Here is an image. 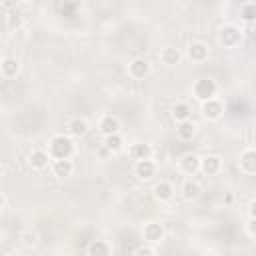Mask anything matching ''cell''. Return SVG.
<instances>
[{
	"label": "cell",
	"mask_w": 256,
	"mask_h": 256,
	"mask_svg": "<svg viewBox=\"0 0 256 256\" xmlns=\"http://www.w3.org/2000/svg\"><path fill=\"white\" fill-rule=\"evenodd\" d=\"M74 150H76V148H74V142H72L70 134H68V136L56 134V136L48 142V152H50L52 160H54V158H72Z\"/></svg>",
	"instance_id": "1"
},
{
	"label": "cell",
	"mask_w": 256,
	"mask_h": 256,
	"mask_svg": "<svg viewBox=\"0 0 256 256\" xmlns=\"http://www.w3.org/2000/svg\"><path fill=\"white\" fill-rule=\"evenodd\" d=\"M216 94H218V84H216L212 78H198V80L192 84V96H194L198 102L212 100V98H216Z\"/></svg>",
	"instance_id": "2"
},
{
	"label": "cell",
	"mask_w": 256,
	"mask_h": 256,
	"mask_svg": "<svg viewBox=\"0 0 256 256\" xmlns=\"http://www.w3.org/2000/svg\"><path fill=\"white\" fill-rule=\"evenodd\" d=\"M242 36H244V34H242L240 28L228 24V26H222V28H220V32H218V42H220L224 48H234V46L240 44Z\"/></svg>",
	"instance_id": "3"
},
{
	"label": "cell",
	"mask_w": 256,
	"mask_h": 256,
	"mask_svg": "<svg viewBox=\"0 0 256 256\" xmlns=\"http://www.w3.org/2000/svg\"><path fill=\"white\" fill-rule=\"evenodd\" d=\"M50 164H52V156H50L48 150L36 148V150H32V152L28 154V166H30L32 170H36V172H42V170L50 168Z\"/></svg>",
	"instance_id": "4"
},
{
	"label": "cell",
	"mask_w": 256,
	"mask_h": 256,
	"mask_svg": "<svg viewBox=\"0 0 256 256\" xmlns=\"http://www.w3.org/2000/svg\"><path fill=\"white\" fill-rule=\"evenodd\" d=\"M50 172L56 178H68L74 174V162L72 158H54L50 164Z\"/></svg>",
	"instance_id": "5"
},
{
	"label": "cell",
	"mask_w": 256,
	"mask_h": 256,
	"mask_svg": "<svg viewBox=\"0 0 256 256\" xmlns=\"http://www.w3.org/2000/svg\"><path fill=\"white\" fill-rule=\"evenodd\" d=\"M208 56H210V48H208L204 42H192V44L188 46V50H186V58H188L190 62H194V64L206 62Z\"/></svg>",
	"instance_id": "6"
},
{
	"label": "cell",
	"mask_w": 256,
	"mask_h": 256,
	"mask_svg": "<svg viewBox=\"0 0 256 256\" xmlns=\"http://www.w3.org/2000/svg\"><path fill=\"white\" fill-rule=\"evenodd\" d=\"M148 74H150V62H148L146 58L138 56V58L130 60V64H128V76H130V78L142 80V78H146Z\"/></svg>",
	"instance_id": "7"
},
{
	"label": "cell",
	"mask_w": 256,
	"mask_h": 256,
	"mask_svg": "<svg viewBox=\"0 0 256 256\" xmlns=\"http://www.w3.org/2000/svg\"><path fill=\"white\" fill-rule=\"evenodd\" d=\"M164 226L158 224V222H146L142 226V238L144 242H150V244H156V242H162L164 240Z\"/></svg>",
	"instance_id": "8"
},
{
	"label": "cell",
	"mask_w": 256,
	"mask_h": 256,
	"mask_svg": "<svg viewBox=\"0 0 256 256\" xmlns=\"http://www.w3.org/2000/svg\"><path fill=\"white\" fill-rule=\"evenodd\" d=\"M200 160H202L200 156L188 152V154H184V156L178 160V168H180L182 174H186V176H194V174L200 170Z\"/></svg>",
	"instance_id": "9"
},
{
	"label": "cell",
	"mask_w": 256,
	"mask_h": 256,
	"mask_svg": "<svg viewBox=\"0 0 256 256\" xmlns=\"http://www.w3.org/2000/svg\"><path fill=\"white\" fill-rule=\"evenodd\" d=\"M156 162L152 158H144V160H134V174L142 180H148L156 174Z\"/></svg>",
	"instance_id": "10"
},
{
	"label": "cell",
	"mask_w": 256,
	"mask_h": 256,
	"mask_svg": "<svg viewBox=\"0 0 256 256\" xmlns=\"http://www.w3.org/2000/svg\"><path fill=\"white\" fill-rule=\"evenodd\" d=\"M158 58H160V62H162L164 66L172 68V66H178V64L182 62V52H180L178 48H174V46H164V48L158 52Z\"/></svg>",
	"instance_id": "11"
},
{
	"label": "cell",
	"mask_w": 256,
	"mask_h": 256,
	"mask_svg": "<svg viewBox=\"0 0 256 256\" xmlns=\"http://www.w3.org/2000/svg\"><path fill=\"white\" fill-rule=\"evenodd\" d=\"M222 114H224V104L218 98H212V100L202 102V116L206 120H218Z\"/></svg>",
	"instance_id": "12"
},
{
	"label": "cell",
	"mask_w": 256,
	"mask_h": 256,
	"mask_svg": "<svg viewBox=\"0 0 256 256\" xmlns=\"http://www.w3.org/2000/svg\"><path fill=\"white\" fill-rule=\"evenodd\" d=\"M222 170V158L216 154H208L200 160V172H204L206 176H216Z\"/></svg>",
	"instance_id": "13"
},
{
	"label": "cell",
	"mask_w": 256,
	"mask_h": 256,
	"mask_svg": "<svg viewBox=\"0 0 256 256\" xmlns=\"http://www.w3.org/2000/svg\"><path fill=\"white\" fill-rule=\"evenodd\" d=\"M98 130H100L102 136L120 132V120H118V116H114V114H102V118L98 122Z\"/></svg>",
	"instance_id": "14"
},
{
	"label": "cell",
	"mask_w": 256,
	"mask_h": 256,
	"mask_svg": "<svg viewBox=\"0 0 256 256\" xmlns=\"http://www.w3.org/2000/svg\"><path fill=\"white\" fill-rule=\"evenodd\" d=\"M200 192H202V186H200V182L194 180V178H186V180L182 182V186H180V194H182V198L188 200V202L196 200V198L200 196Z\"/></svg>",
	"instance_id": "15"
},
{
	"label": "cell",
	"mask_w": 256,
	"mask_h": 256,
	"mask_svg": "<svg viewBox=\"0 0 256 256\" xmlns=\"http://www.w3.org/2000/svg\"><path fill=\"white\" fill-rule=\"evenodd\" d=\"M238 166H240V170L246 172V174H256V148H246V150L240 154Z\"/></svg>",
	"instance_id": "16"
},
{
	"label": "cell",
	"mask_w": 256,
	"mask_h": 256,
	"mask_svg": "<svg viewBox=\"0 0 256 256\" xmlns=\"http://www.w3.org/2000/svg\"><path fill=\"white\" fill-rule=\"evenodd\" d=\"M152 192H154V198H156V200H160V202H168V200L174 198V192H176V190H174L172 182H168V180H160V182L154 184Z\"/></svg>",
	"instance_id": "17"
},
{
	"label": "cell",
	"mask_w": 256,
	"mask_h": 256,
	"mask_svg": "<svg viewBox=\"0 0 256 256\" xmlns=\"http://www.w3.org/2000/svg\"><path fill=\"white\" fill-rule=\"evenodd\" d=\"M152 146L146 142H134L128 146V156L132 160H144V158H152Z\"/></svg>",
	"instance_id": "18"
},
{
	"label": "cell",
	"mask_w": 256,
	"mask_h": 256,
	"mask_svg": "<svg viewBox=\"0 0 256 256\" xmlns=\"http://www.w3.org/2000/svg\"><path fill=\"white\" fill-rule=\"evenodd\" d=\"M88 122L84 120V118H72V120H68V124H66V132L72 136V138H82L86 132H88Z\"/></svg>",
	"instance_id": "19"
},
{
	"label": "cell",
	"mask_w": 256,
	"mask_h": 256,
	"mask_svg": "<svg viewBox=\"0 0 256 256\" xmlns=\"http://www.w3.org/2000/svg\"><path fill=\"white\" fill-rule=\"evenodd\" d=\"M18 72H20V62L16 58H8V56L2 58V62H0V74H2V78H16Z\"/></svg>",
	"instance_id": "20"
},
{
	"label": "cell",
	"mask_w": 256,
	"mask_h": 256,
	"mask_svg": "<svg viewBox=\"0 0 256 256\" xmlns=\"http://www.w3.org/2000/svg\"><path fill=\"white\" fill-rule=\"evenodd\" d=\"M194 134H196V124L192 122V118L178 122V126H176V136H178L180 140L188 142V140H192V138H194Z\"/></svg>",
	"instance_id": "21"
},
{
	"label": "cell",
	"mask_w": 256,
	"mask_h": 256,
	"mask_svg": "<svg viewBox=\"0 0 256 256\" xmlns=\"http://www.w3.org/2000/svg\"><path fill=\"white\" fill-rule=\"evenodd\" d=\"M102 146L110 152V154H114V152H120L122 148H124V138L120 136V132H114V134H108V136H104V140H102Z\"/></svg>",
	"instance_id": "22"
},
{
	"label": "cell",
	"mask_w": 256,
	"mask_h": 256,
	"mask_svg": "<svg viewBox=\"0 0 256 256\" xmlns=\"http://www.w3.org/2000/svg\"><path fill=\"white\" fill-rule=\"evenodd\" d=\"M86 254H90V256H108V254H112V246L106 240H92L86 248Z\"/></svg>",
	"instance_id": "23"
},
{
	"label": "cell",
	"mask_w": 256,
	"mask_h": 256,
	"mask_svg": "<svg viewBox=\"0 0 256 256\" xmlns=\"http://www.w3.org/2000/svg\"><path fill=\"white\" fill-rule=\"evenodd\" d=\"M192 116V108L188 102H176L174 108H172V118L176 122H182V120H188Z\"/></svg>",
	"instance_id": "24"
},
{
	"label": "cell",
	"mask_w": 256,
	"mask_h": 256,
	"mask_svg": "<svg viewBox=\"0 0 256 256\" xmlns=\"http://www.w3.org/2000/svg\"><path fill=\"white\" fill-rule=\"evenodd\" d=\"M240 18L244 22H256V4L246 2L240 6Z\"/></svg>",
	"instance_id": "25"
},
{
	"label": "cell",
	"mask_w": 256,
	"mask_h": 256,
	"mask_svg": "<svg viewBox=\"0 0 256 256\" xmlns=\"http://www.w3.org/2000/svg\"><path fill=\"white\" fill-rule=\"evenodd\" d=\"M22 22H24V18L16 12V14H12V10L10 12H6V16H4V28L6 30H12V28H20L22 26Z\"/></svg>",
	"instance_id": "26"
},
{
	"label": "cell",
	"mask_w": 256,
	"mask_h": 256,
	"mask_svg": "<svg viewBox=\"0 0 256 256\" xmlns=\"http://www.w3.org/2000/svg\"><path fill=\"white\" fill-rule=\"evenodd\" d=\"M36 242H38V234H36L32 228H26V230L20 232V244H22V246L32 248Z\"/></svg>",
	"instance_id": "27"
},
{
	"label": "cell",
	"mask_w": 256,
	"mask_h": 256,
	"mask_svg": "<svg viewBox=\"0 0 256 256\" xmlns=\"http://www.w3.org/2000/svg\"><path fill=\"white\" fill-rule=\"evenodd\" d=\"M242 34L248 36V38H256V22H244Z\"/></svg>",
	"instance_id": "28"
},
{
	"label": "cell",
	"mask_w": 256,
	"mask_h": 256,
	"mask_svg": "<svg viewBox=\"0 0 256 256\" xmlns=\"http://www.w3.org/2000/svg\"><path fill=\"white\" fill-rule=\"evenodd\" d=\"M134 254H156V248H154V246H150V242H146V244L138 246V248L134 250Z\"/></svg>",
	"instance_id": "29"
},
{
	"label": "cell",
	"mask_w": 256,
	"mask_h": 256,
	"mask_svg": "<svg viewBox=\"0 0 256 256\" xmlns=\"http://www.w3.org/2000/svg\"><path fill=\"white\" fill-rule=\"evenodd\" d=\"M20 2H22V0H0V4H2V8H4L6 12L16 10V6H18Z\"/></svg>",
	"instance_id": "30"
},
{
	"label": "cell",
	"mask_w": 256,
	"mask_h": 256,
	"mask_svg": "<svg viewBox=\"0 0 256 256\" xmlns=\"http://www.w3.org/2000/svg\"><path fill=\"white\" fill-rule=\"evenodd\" d=\"M246 232H248V236L256 238V218H248V222H246Z\"/></svg>",
	"instance_id": "31"
},
{
	"label": "cell",
	"mask_w": 256,
	"mask_h": 256,
	"mask_svg": "<svg viewBox=\"0 0 256 256\" xmlns=\"http://www.w3.org/2000/svg\"><path fill=\"white\" fill-rule=\"evenodd\" d=\"M248 214H250V218H256V198L250 202V206H248Z\"/></svg>",
	"instance_id": "32"
},
{
	"label": "cell",
	"mask_w": 256,
	"mask_h": 256,
	"mask_svg": "<svg viewBox=\"0 0 256 256\" xmlns=\"http://www.w3.org/2000/svg\"><path fill=\"white\" fill-rule=\"evenodd\" d=\"M26 2H28V0H26Z\"/></svg>",
	"instance_id": "33"
},
{
	"label": "cell",
	"mask_w": 256,
	"mask_h": 256,
	"mask_svg": "<svg viewBox=\"0 0 256 256\" xmlns=\"http://www.w3.org/2000/svg\"><path fill=\"white\" fill-rule=\"evenodd\" d=\"M96 2H98V0H96Z\"/></svg>",
	"instance_id": "34"
}]
</instances>
